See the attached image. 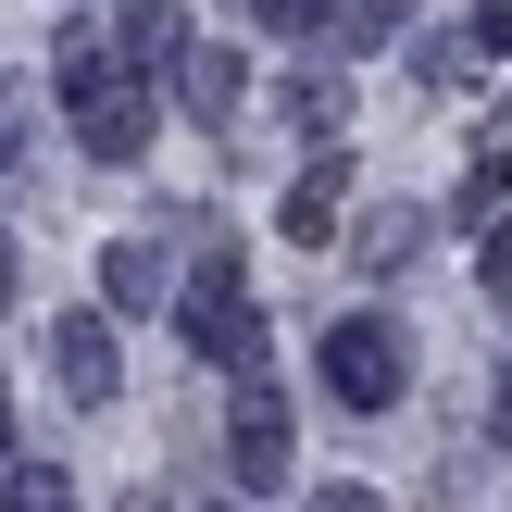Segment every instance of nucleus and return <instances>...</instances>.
Segmentation results:
<instances>
[{"label": "nucleus", "mask_w": 512, "mask_h": 512, "mask_svg": "<svg viewBox=\"0 0 512 512\" xmlns=\"http://www.w3.org/2000/svg\"><path fill=\"white\" fill-rule=\"evenodd\" d=\"M100 288H113V300H125V313H138V300H150V288H163V250H150V238H125V250H113V263H100Z\"/></svg>", "instance_id": "9b49d317"}, {"label": "nucleus", "mask_w": 512, "mask_h": 512, "mask_svg": "<svg viewBox=\"0 0 512 512\" xmlns=\"http://www.w3.org/2000/svg\"><path fill=\"white\" fill-rule=\"evenodd\" d=\"M175 88H188V113H200V125H225V113H238V88H250V75H238V50L188 38V63H175Z\"/></svg>", "instance_id": "0eeeda50"}, {"label": "nucleus", "mask_w": 512, "mask_h": 512, "mask_svg": "<svg viewBox=\"0 0 512 512\" xmlns=\"http://www.w3.org/2000/svg\"><path fill=\"white\" fill-rule=\"evenodd\" d=\"M250 25H275V38H313V25H338V0H250Z\"/></svg>", "instance_id": "ddd939ff"}, {"label": "nucleus", "mask_w": 512, "mask_h": 512, "mask_svg": "<svg viewBox=\"0 0 512 512\" xmlns=\"http://www.w3.org/2000/svg\"><path fill=\"white\" fill-rule=\"evenodd\" d=\"M125 63H188V38H175V0H125Z\"/></svg>", "instance_id": "1a4fd4ad"}, {"label": "nucleus", "mask_w": 512, "mask_h": 512, "mask_svg": "<svg viewBox=\"0 0 512 512\" xmlns=\"http://www.w3.org/2000/svg\"><path fill=\"white\" fill-rule=\"evenodd\" d=\"M300 512H388V500H375V488H350V475H338V488H313Z\"/></svg>", "instance_id": "4468645a"}, {"label": "nucleus", "mask_w": 512, "mask_h": 512, "mask_svg": "<svg viewBox=\"0 0 512 512\" xmlns=\"http://www.w3.org/2000/svg\"><path fill=\"white\" fill-rule=\"evenodd\" d=\"M50 363H63V388L100 413V400L125 388V338H113V313H63V325H50Z\"/></svg>", "instance_id": "20e7f679"}, {"label": "nucleus", "mask_w": 512, "mask_h": 512, "mask_svg": "<svg viewBox=\"0 0 512 512\" xmlns=\"http://www.w3.org/2000/svg\"><path fill=\"white\" fill-rule=\"evenodd\" d=\"M0 512H75V475L63 463H13L0 475Z\"/></svg>", "instance_id": "9d476101"}, {"label": "nucleus", "mask_w": 512, "mask_h": 512, "mask_svg": "<svg viewBox=\"0 0 512 512\" xmlns=\"http://www.w3.org/2000/svg\"><path fill=\"white\" fill-rule=\"evenodd\" d=\"M500 450H512V388H500Z\"/></svg>", "instance_id": "a211bd4d"}, {"label": "nucleus", "mask_w": 512, "mask_h": 512, "mask_svg": "<svg viewBox=\"0 0 512 512\" xmlns=\"http://www.w3.org/2000/svg\"><path fill=\"white\" fill-rule=\"evenodd\" d=\"M0 175H13V138H0Z\"/></svg>", "instance_id": "6ab92c4d"}, {"label": "nucleus", "mask_w": 512, "mask_h": 512, "mask_svg": "<svg viewBox=\"0 0 512 512\" xmlns=\"http://www.w3.org/2000/svg\"><path fill=\"white\" fill-rule=\"evenodd\" d=\"M475 263H488V288H512V213L488 225V250H475Z\"/></svg>", "instance_id": "dca6fc26"}, {"label": "nucleus", "mask_w": 512, "mask_h": 512, "mask_svg": "<svg viewBox=\"0 0 512 512\" xmlns=\"http://www.w3.org/2000/svg\"><path fill=\"white\" fill-rule=\"evenodd\" d=\"M63 113H75V150H88V163H138L150 150V88H138V63H113V50H88L75 38L63 50Z\"/></svg>", "instance_id": "f257e3e1"}, {"label": "nucleus", "mask_w": 512, "mask_h": 512, "mask_svg": "<svg viewBox=\"0 0 512 512\" xmlns=\"http://www.w3.org/2000/svg\"><path fill=\"white\" fill-rule=\"evenodd\" d=\"M175 325H188V350H200V363H225V375H250V363H263V313H250L238 263H200V275H188V313H175Z\"/></svg>", "instance_id": "7ed1b4c3"}, {"label": "nucleus", "mask_w": 512, "mask_h": 512, "mask_svg": "<svg viewBox=\"0 0 512 512\" xmlns=\"http://www.w3.org/2000/svg\"><path fill=\"white\" fill-rule=\"evenodd\" d=\"M225 463H238V488H288V413H275L263 388H238V425H225Z\"/></svg>", "instance_id": "39448f33"}, {"label": "nucleus", "mask_w": 512, "mask_h": 512, "mask_svg": "<svg viewBox=\"0 0 512 512\" xmlns=\"http://www.w3.org/2000/svg\"><path fill=\"white\" fill-rule=\"evenodd\" d=\"M313 363H325V388H338V413H400V375H413L388 313H338Z\"/></svg>", "instance_id": "f03ea898"}, {"label": "nucleus", "mask_w": 512, "mask_h": 512, "mask_svg": "<svg viewBox=\"0 0 512 512\" xmlns=\"http://www.w3.org/2000/svg\"><path fill=\"white\" fill-rule=\"evenodd\" d=\"M338 200H350V163H338V138H325V163H313V175H288V200H275V238L325 250V238H338Z\"/></svg>", "instance_id": "423d86ee"}, {"label": "nucleus", "mask_w": 512, "mask_h": 512, "mask_svg": "<svg viewBox=\"0 0 512 512\" xmlns=\"http://www.w3.org/2000/svg\"><path fill=\"white\" fill-rule=\"evenodd\" d=\"M400 13H413V0H338V50H375Z\"/></svg>", "instance_id": "f8f14e48"}, {"label": "nucleus", "mask_w": 512, "mask_h": 512, "mask_svg": "<svg viewBox=\"0 0 512 512\" xmlns=\"http://www.w3.org/2000/svg\"><path fill=\"white\" fill-rule=\"evenodd\" d=\"M475 50H488V63H512V0H500V13H475Z\"/></svg>", "instance_id": "2eb2a0df"}, {"label": "nucleus", "mask_w": 512, "mask_h": 512, "mask_svg": "<svg viewBox=\"0 0 512 512\" xmlns=\"http://www.w3.org/2000/svg\"><path fill=\"white\" fill-rule=\"evenodd\" d=\"M0 300H13V238H0Z\"/></svg>", "instance_id": "f3484780"}, {"label": "nucleus", "mask_w": 512, "mask_h": 512, "mask_svg": "<svg viewBox=\"0 0 512 512\" xmlns=\"http://www.w3.org/2000/svg\"><path fill=\"white\" fill-rule=\"evenodd\" d=\"M275 113H288L300 138H338V125H350V88H338V75H288V88H275Z\"/></svg>", "instance_id": "6e6552de"}]
</instances>
